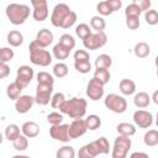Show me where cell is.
<instances>
[{"label":"cell","mask_w":158,"mask_h":158,"mask_svg":"<svg viewBox=\"0 0 158 158\" xmlns=\"http://www.w3.org/2000/svg\"><path fill=\"white\" fill-rule=\"evenodd\" d=\"M86 100L83 98H72L69 100H65L63 105L59 107L60 114H65L69 117L78 120L83 118L86 112Z\"/></svg>","instance_id":"6da1fadb"},{"label":"cell","mask_w":158,"mask_h":158,"mask_svg":"<svg viewBox=\"0 0 158 158\" xmlns=\"http://www.w3.org/2000/svg\"><path fill=\"white\" fill-rule=\"evenodd\" d=\"M6 16L9 19V21L15 25V26H19V25H22L30 16V6L25 5V4H16V2H12V4H9L6 6Z\"/></svg>","instance_id":"7a4b0ae2"},{"label":"cell","mask_w":158,"mask_h":158,"mask_svg":"<svg viewBox=\"0 0 158 158\" xmlns=\"http://www.w3.org/2000/svg\"><path fill=\"white\" fill-rule=\"evenodd\" d=\"M30 51V60L35 65L47 67L52 63V54L43 47H41L36 41H32L28 44Z\"/></svg>","instance_id":"3957f363"},{"label":"cell","mask_w":158,"mask_h":158,"mask_svg":"<svg viewBox=\"0 0 158 158\" xmlns=\"http://www.w3.org/2000/svg\"><path fill=\"white\" fill-rule=\"evenodd\" d=\"M104 104L106 106V109H109L110 111L115 112V114H122L126 111L127 109V101L123 96H120L117 94H109L106 95Z\"/></svg>","instance_id":"277c9868"},{"label":"cell","mask_w":158,"mask_h":158,"mask_svg":"<svg viewBox=\"0 0 158 158\" xmlns=\"http://www.w3.org/2000/svg\"><path fill=\"white\" fill-rule=\"evenodd\" d=\"M131 138L125 137V136H117L114 142V147L111 151V157L112 158H126L127 153L131 148Z\"/></svg>","instance_id":"5b68a950"},{"label":"cell","mask_w":158,"mask_h":158,"mask_svg":"<svg viewBox=\"0 0 158 158\" xmlns=\"http://www.w3.org/2000/svg\"><path fill=\"white\" fill-rule=\"evenodd\" d=\"M106 42H107V36L105 35V32H95V33H91L85 40H83L84 47L90 51H96L104 47Z\"/></svg>","instance_id":"8992f818"},{"label":"cell","mask_w":158,"mask_h":158,"mask_svg":"<svg viewBox=\"0 0 158 158\" xmlns=\"http://www.w3.org/2000/svg\"><path fill=\"white\" fill-rule=\"evenodd\" d=\"M70 7L67 5V4H57L54 7H53V11H52V15H51V23L54 26V27H60L64 19L67 17V15L70 12Z\"/></svg>","instance_id":"52a82bcc"},{"label":"cell","mask_w":158,"mask_h":158,"mask_svg":"<svg viewBox=\"0 0 158 158\" xmlns=\"http://www.w3.org/2000/svg\"><path fill=\"white\" fill-rule=\"evenodd\" d=\"M33 75H35L33 69L30 65H21V67L17 68L15 83L19 86H21L22 89H25L31 83V80L33 79Z\"/></svg>","instance_id":"ba28073f"},{"label":"cell","mask_w":158,"mask_h":158,"mask_svg":"<svg viewBox=\"0 0 158 158\" xmlns=\"http://www.w3.org/2000/svg\"><path fill=\"white\" fill-rule=\"evenodd\" d=\"M31 5L33 7L32 16L36 21L42 22L48 17V4L46 0H31Z\"/></svg>","instance_id":"9c48e42d"},{"label":"cell","mask_w":158,"mask_h":158,"mask_svg":"<svg viewBox=\"0 0 158 158\" xmlns=\"http://www.w3.org/2000/svg\"><path fill=\"white\" fill-rule=\"evenodd\" d=\"M52 93H53V85H41V84H37L35 102H37L38 105H42V106L49 104L51 98H52Z\"/></svg>","instance_id":"30bf717a"},{"label":"cell","mask_w":158,"mask_h":158,"mask_svg":"<svg viewBox=\"0 0 158 158\" xmlns=\"http://www.w3.org/2000/svg\"><path fill=\"white\" fill-rule=\"evenodd\" d=\"M133 122L139 128H149L153 123V115L146 110H137L133 112Z\"/></svg>","instance_id":"8fae6325"},{"label":"cell","mask_w":158,"mask_h":158,"mask_svg":"<svg viewBox=\"0 0 158 158\" xmlns=\"http://www.w3.org/2000/svg\"><path fill=\"white\" fill-rule=\"evenodd\" d=\"M86 95L90 100H94V101L101 99L104 95V85L99 83L96 79L91 78L86 85Z\"/></svg>","instance_id":"7c38bea8"},{"label":"cell","mask_w":158,"mask_h":158,"mask_svg":"<svg viewBox=\"0 0 158 158\" xmlns=\"http://www.w3.org/2000/svg\"><path fill=\"white\" fill-rule=\"evenodd\" d=\"M86 126L83 118H78V120H73V122L70 125H68V135L70 137V139H75L81 137L85 132H86Z\"/></svg>","instance_id":"4fadbf2b"},{"label":"cell","mask_w":158,"mask_h":158,"mask_svg":"<svg viewBox=\"0 0 158 158\" xmlns=\"http://www.w3.org/2000/svg\"><path fill=\"white\" fill-rule=\"evenodd\" d=\"M49 135L56 141H60V142H64V143L70 141V137L68 135V125H64V123L52 126L49 128Z\"/></svg>","instance_id":"5bb4252c"},{"label":"cell","mask_w":158,"mask_h":158,"mask_svg":"<svg viewBox=\"0 0 158 158\" xmlns=\"http://www.w3.org/2000/svg\"><path fill=\"white\" fill-rule=\"evenodd\" d=\"M35 104V98L31 95H21L16 101H15V109L19 114H26L28 112Z\"/></svg>","instance_id":"9a60e30c"},{"label":"cell","mask_w":158,"mask_h":158,"mask_svg":"<svg viewBox=\"0 0 158 158\" xmlns=\"http://www.w3.org/2000/svg\"><path fill=\"white\" fill-rule=\"evenodd\" d=\"M35 41H36L41 47L46 48V47H48V46L53 42V33H52L49 30H47V28H42V30H40V31L37 32Z\"/></svg>","instance_id":"2e32d148"},{"label":"cell","mask_w":158,"mask_h":158,"mask_svg":"<svg viewBox=\"0 0 158 158\" xmlns=\"http://www.w3.org/2000/svg\"><path fill=\"white\" fill-rule=\"evenodd\" d=\"M21 132L25 137L27 138H33L37 137L40 133V126L33 122V121H26L22 126H21Z\"/></svg>","instance_id":"e0dca14e"},{"label":"cell","mask_w":158,"mask_h":158,"mask_svg":"<svg viewBox=\"0 0 158 158\" xmlns=\"http://www.w3.org/2000/svg\"><path fill=\"white\" fill-rule=\"evenodd\" d=\"M94 148L96 149L98 154H107L110 152V143L106 137H100L91 142Z\"/></svg>","instance_id":"ac0fdd59"},{"label":"cell","mask_w":158,"mask_h":158,"mask_svg":"<svg viewBox=\"0 0 158 158\" xmlns=\"http://www.w3.org/2000/svg\"><path fill=\"white\" fill-rule=\"evenodd\" d=\"M151 102V96L146 93V91H139L135 95L133 98V104L138 107V109H144L149 105Z\"/></svg>","instance_id":"d6986e66"},{"label":"cell","mask_w":158,"mask_h":158,"mask_svg":"<svg viewBox=\"0 0 158 158\" xmlns=\"http://www.w3.org/2000/svg\"><path fill=\"white\" fill-rule=\"evenodd\" d=\"M118 88L123 95H132L136 91V83L132 79H122L118 84Z\"/></svg>","instance_id":"ffe728a7"},{"label":"cell","mask_w":158,"mask_h":158,"mask_svg":"<svg viewBox=\"0 0 158 158\" xmlns=\"http://www.w3.org/2000/svg\"><path fill=\"white\" fill-rule=\"evenodd\" d=\"M116 130H117V133L120 136H125V137H131L136 133V127L132 123H128V122L118 123L116 126Z\"/></svg>","instance_id":"44dd1931"},{"label":"cell","mask_w":158,"mask_h":158,"mask_svg":"<svg viewBox=\"0 0 158 158\" xmlns=\"http://www.w3.org/2000/svg\"><path fill=\"white\" fill-rule=\"evenodd\" d=\"M6 40H7V43L10 46H12V47H19V46H21L23 43V36H22V33L20 31H16V30L10 31L7 33Z\"/></svg>","instance_id":"7402d4cb"},{"label":"cell","mask_w":158,"mask_h":158,"mask_svg":"<svg viewBox=\"0 0 158 158\" xmlns=\"http://www.w3.org/2000/svg\"><path fill=\"white\" fill-rule=\"evenodd\" d=\"M111 65H112V59L109 54L102 53V54L98 56V58L95 59V68L96 69H107L109 70V68Z\"/></svg>","instance_id":"603a6c76"},{"label":"cell","mask_w":158,"mask_h":158,"mask_svg":"<svg viewBox=\"0 0 158 158\" xmlns=\"http://www.w3.org/2000/svg\"><path fill=\"white\" fill-rule=\"evenodd\" d=\"M96 156H98V152L94 148V146H93L91 142L88 143V144H84L79 149V152H78V157L79 158H95Z\"/></svg>","instance_id":"cb8c5ba5"},{"label":"cell","mask_w":158,"mask_h":158,"mask_svg":"<svg viewBox=\"0 0 158 158\" xmlns=\"http://www.w3.org/2000/svg\"><path fill=\"white\" fill-rule=\"evenodd\" d=\"M23 89L21 88V86H19L15 81L14 83H11V84H9L7 85V88H6V95H7V98L10 99V100H17L20 96H21V91H22Z\"/></svg>","instance_id":"d4e9b609"},{"label":"cell","mask_w":158,"mask_h":158,"mask_svg":"<svg viewBox=\"0 0 158 158\" xmlns=\"http://www.w3.org/2000/svg\"><path fill=\"white\" fill-rule=\"evenodd\" d=\"M143 142L148 147H154L158 144V131L157 130H148L143 136Z\"/></svg>","instance_id":"484cf974"},{"label":"cell","mask_w":158,"mask_h":158,"mask_svg":"<svg viewBox=\"0 0 158 158\" xmlns=\"http://www.w3.org/2000/svg\"><path fill=\"white\" fill-rule=\"evenodd\" d=\"M133 52H135L136 57H138V58H146V57L149 54L151 48H149L148 43H146V42H138V43L135 46Z\"/></svg>","instance_id":"4316f807"},{"label":"cell","mask_w":158,"mask_h":158,"mask_svg":"<svg viewBox=\"0 0 158 158\" xmlns=\"http://www.w3.org/2000/svg\"><path fill=\"white\" fill-rule=\"evenodd\" d=\"M20 135H21V133H20V127H19L17 125L10 123V125L6 126V128H5V137H6L9 141L14 142Z\"/></svg>","instance_id":"83f0119b"},{"label":"cell","mask_w":158,"mask_h":158,"mask_svg":"<svg viewBox=\"0 0 158 158\" xmlns=\"http://www.w3.org/2000/svg\"><path fill=\"white\" fill-rule=\"evenodd\" d=\"M69 53L70 51L67 49L65 47H63L62 44L57 43L54 47H53V57L56 59H59V60H63V59H67L69 57Z\"/></svg>","instance_id":"f1b7e54d"},{"label":"cell","mask_w":158,"mask_h":158,"mask_svg":"<svg viewBox=\"0 0 158 158\" xmlns=\"http://www.w3.org/2000/svg\"><path fill=\"white\" fill-rule=\"evenodd\" d=\"M84 122H85L86 130H91V131H94L101 126V118L98 115H89L84 120Z\"/></svg>","instance_id":"f546056e"},{"label":"cell","mask_w":158,"mask_h":158,"mask_svg":"<svg viewBox=\"0 0 158 158\" xmlns=\"http://www.w3.org/2000/svg\"><path fill=\"white\" fill-rule=\"evenodd\" d=\"M110 72L107 69H95L94 72V79H96L99 83H101L102 85H106L110 80Z\"/></svg>","instance_id":"4dcf8cb0"},{"label":"cell","mask_w":158,"mask_h":158,"mask_svg":"<svg viewBox=\"0 0 158 158\" xmlns=\"http://www.w3.org/2000/svg\"><path fill=\"white\" fill-rule=\"evenodd\" d=\"M90 27L96 32H104L106 27V22L101 16H93L90 20Z\"/></svg>","instance_id":"1f68e13d"},{"label":"cell","mask_w":158,"mask_h":158,"mask_svg":"<svg viewBox=\"0 0 158 158\" xmlns=\"http://www.w3.org/2000/svg\"><path fill=\"white\" fill-rule=\"evenodd\" d=\"M74 157H75V151L72 146H63L56 153V158H74Z\"/></svg>","instance_id":"d6a6232c"},{"label":"cell","mask_w":158,"mask_h":158,"mask_svg":"<svg viewBox=\"0 0 158 158\" xmlns=\"http://www.w3.org/2000/svg\"><path fill=\"white\" fill-rule=\"evenodd\" d=\"M58 43L62 44L63 47H65V48L69 49V51H72V49L75 47V40H74V37L70 36L69 33L62 35V36L59 37V42H58Z\"/></svg>","instance_id":"836d02e7"},{"label":"cell","mask_w":158,"mask_h":158,"mask_svg":"<svg viewBox=\"0 0 158 158\" xmlns=\"http://www.w3.org/2000/svg\"><path fill=\"white\" fill-rule=\"evenodd\" d=\"M75 33H77V36H78L80 40H85L86 37H89V36L91 35L90 26L86 25V23H79V25L75 27Z\"/></svg>","instance_id":"e575fe53"},{"label":"cell","mask_w":158,"mask_h":158,"mask_svg":"<svg viewBox=\"0 0 158 158\" xmlns=\"http://www.w3.org/2000/svg\"><path fill=\"white\" fill-rule=\"evenodd\" d=\"M67 74H68V65L65 63L59 62V63L54 64V67H53V75L56 78L60 79V78H64Z\"/></svg>","instance_id":"d590c367"},{"label":"cell","mask_w":158,"mask_h":158,"mask_svg":"<svg viewBox=\"0 0 158 158\" xmlns=\"http://www.w3.org/2000/svg\"><path fill=\"white\" fill-rule=\"evenodd\" d=\"M54 79L53 77L47 72H40L37 74V84L41 85H53Z\"/></svg>","instance_id":"8d00e7d4"},{"label":"cell","mask_w":158,"mask_h":158,"mask_svg":"<svg viewBox=\"0 0 158 158\" xmlns=\"http://www.w3.org/2000/svg\"><path fill=\"white\" fill-rule=\"evenodd\" d=\"M12 146L16 151H26L27 147H28V139L27 137H25L23 135H20L14 142H12Z\"/></svg>","instance_id":"74e56055"},{"label":"cell","mask_w":158,"mask_h":158,"mask_svg":"<svg viewBox=\"0 0 158 158\" xmlns=\"http://www.w3.org/2000/svg\"><path fill=\"white\" fill-rule=\"evenodd\" d=\"M14 58V51L9 47L0 48V64H6Z\"/></svg>","instance_id":"f35d334b"},{"label":"cell","mask_w":158,"mask_h":158,"mask_svg":"<svg viewBox=\"0 0 158 158\" xmlns=\"http://www.w3.org/2000/svg\"><path fill=\"white\" fill-rule=\"evenodd\" d=\"M141 14H142V11L135 2H131L130 5L126 6V10H125L126 17H139Z\"/></svg>","instance_id":"ab89813d"},{"label":"cell","mask_w":158,"mask_h":158,"mask_svg":"<svg viewBox=\"0 0 158 158\" xmlns=\"http://www.w3.org/2000/svg\"><path fill=\"white\" fill-rule=\"evenodd\" d=\"M144 20L151 26L157 25L158 23V12H157V10H152V9L147 10L144 12Z\"/></svg>","instance_id":"60d3db41"},{"label":"cell","mask_w":158,"mask_h":158,"mask_svg":"<svg viewBox=\"0 0 158 158\" xmlns=\"http://www.w3.org/2000/svg\"><path fill=\"white\" fill-rule=\"evenodd\" d=\"M65 100H67V99H65V96H64L63 93H56V94L51 98V105H52L53 109H59V107L63 105V102H64Z\"/></svg>","instance_id":"b9f144b4"},{"label":"cell","mask_w":158,"mask_h":158,"mask_svg":"<svg viewBox=\"0 0 158 158\" xmlns=\"http://www.w3.org/2000/svg\"><path fill=\"white\" fill-rule=\"evenodd\" d=\"M74 68L81 73V74H86L90 72L91 69V64H90V60H81V62H74Z\"/></svg>","instance_id":"7bdbcfd3"},{"label":"cell","mask_w":158,"mask_h":158,"mask_svg":"<svg viewBox=\"0 0 158 158\" xmlns=\"http://www.w3.org/2000/svg\"><path fill=\"white\" fill-rule=\"evenodd\" d=\"M47 121H48V123L52 125V126L60 125L62 121H63V114L56 112V111H54V112H51V114H48V116H47Z\"/></svg>","instance_id":"ee69618b"},{"label":"cell","mask_w":158,"mask_h":158,"mask_svg":"<svg viewBox=\"0 0 158 158\" xmlns=\"http://www.w3.org/2000/svg\"><path fill=\"white\" fill-rule=\"evenodd\" d=\"M75 21H77V14L74 11H70L67 15V17L64 19V21H63V23H62L60 27L62 28H69V27H72L75 23Z\"/></svg>","instance_id":"f6af8a7d"},{"label":"cell","mask_w":158,"mask_h":158,"mask_svg":"<svg viewBox=\"0 0 158 158\" xmlns=\"http://www.w3.org/2000/svg\"><path fill=\"white\" fill-rule=\"evenodd\" d=\"M74 62H81V60H90V56L85 49H77L74 52Z\"/></svg>","instance_id":"bcb514c9"},{"label":"cell","mask_w":158,"mask_h":158,"mask_svg":"<svg viewBox=\"0 0 158 158\" xmlns=\"http://www.w3.org/2000/svg\"><path fill=\"white\" fill-rule=\"evenodd\" d=\"M96 10H98L99 14L102 15V16H109V15L112 14V11H111L110 7L107 6L106 1H101V2H99V4L96 5Z\"/></svg>","instance_id":"7dc6e473"},{"label":"cell","mask_w":158,"mask_h":158,"mask_svg":"<svg viewBox=\"0 0 158 158\" xmlns=\"http://www.w3.org/2000/svg\"><path fill=\"white\" fill-rule=\"evenodd\" d=\"M126 25L130 30H137L139 27V17H126Z\"/></svg>","instance_id":"c3c4849f"},{"label":"cell","mask_w":158,"mask_h":158,"mask_svg":"<svg viewBox=\"0 0 158 158\" xmlns=\"http://www.w3.org/2000/svg\"><path fill=\"white\" fill-rule=\"evenodd\" d=\"M106 4H107V6L110 7V10L112 12L120 10L121 6H122V1L121 0H106Z\"/></svg>","instance_id":"681fc988"},{"label":"cell","mask_w":158,"mask_h":158,"mask_svg":"<svg viewBox=\"0 0 158 158\" xmlns=\"http://www.w3.org/2000/svg\"><path fill=\"white\" fill-rule=\"evenodd\" d=\"M138 7H139V10L143 12H146L147 10H149V7H151V1L149 0H135L133 1Z\"/></svg>","instance_id":"f907efd6"},{"label":"cell","mask_w":158,"mask_h":158,"mask_svg":"<svg viewBox=\"0 0 158 158\" xmlns=\"http://www.w3.org/2000/svg\"><path fill=\"white\" fill-rule=\"evenodd\" d=\"M10 67L7 64H0V79H4L10 75Z\"/></svg>","instance_id":"816d5d0a"},{"label":"cell","mask_w":158,"mask_h":158,"mask_svg":"<svg viewBox=\"0 0 158 158\" xmlns=\"http://www.w3.org/2000/svg\"><path fill=\"white\" fill-rule=\"evenodd\" d=\"M130 158H149V156L144 152H133L131 153Z\"/></svg>","instance_id":"f5cc1de1"},{"label":"cell","mask_w":158,"mask_h":158,"mask_svg":"<svg viewBox=\"0 0 158 158\" xmlns=\"http://www.w3.org/2000/svg\"><path fill=\"white\" fill-rule=\"evenodd\" d=\"M157 96H158V91H154V93H153V101H154L156 104H158V99H157Z\"/></svg>","instance_id":"db71d44e"},{"label":"cell","mask_w":158,"mask_h":158,"mask_svg":"<svg viewBox=\"0 0 158 158\" xmlns=\"http://www.w3.org/2000/svg\"><path fill=\"white\" fill-rule=\"evenodd\" d=\"M12 158H31V157H28V156H25V154H16V156H14Z\"/></svg>","instance_id":"11a10c76"},{"label":"cell","mask_w":158,"mask_h":158,"mask_svg":"<svg viewBox=\"0 0 158 158\" xmlns=\"http://www.w3.org/2000/svg\"><path fill=\"white\" fill-rule=\"evenodd\" d=\"M2 139H4V137H2V133L0 132V144L2 143Z\"/></svg>","instance_id":"9f6ffc18"}]
</instances>
